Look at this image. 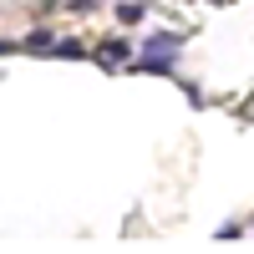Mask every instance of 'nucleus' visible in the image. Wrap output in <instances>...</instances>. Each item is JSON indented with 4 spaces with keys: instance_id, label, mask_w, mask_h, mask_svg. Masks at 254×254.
I'll return each mask as SVG.
<instances>
[{
    "instance_id": "f257e3e1",
    "label": "nucleus",
    "mask_w": 254,
    "mask_h": 254,
    "mask_svg": "<svg viewBox=\"0 0 254 254\" xmlns=\"http://www.w3.org/2000/svg\"><path fill=\"white\" fill-rule=\"evenodd\" d=\"M5 51H10V41H0V56H5Z\"/></svg>"
}]
</instances>
